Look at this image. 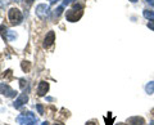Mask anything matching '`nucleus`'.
Returning a JSON list of instances; mask_svg holds the SVG:
<instances>
[{"mask_svg": "<svg viewBox=\"0 0 154 125\" xmlns=\"http://www.w3.org/2000/svg\"><path fill=\"white\" fill-rule=\"evenodd\" d=\"M144 17L146 18V20H154V13L152 11H144Z\"/></svg>", "mask_w": 154, "mask_h": 125, "instance_id": "f8f14e48", "label": "nucleus"}, {"mask_svg": "<svg viewBox=\"0 0 154 125\" xmlns=\"http://www.w3.org/2000/svg\"><path fill=\"white\" fill-rule=\"evenodd\" d=\"M148 27L150 28V30H153V31H154V20H152L150 22H148Z\"/></svg>", "mask_w": 154, "mask_h": 125, "instance_id": "f3484780", "label": "nucleus"}, {"mask_svg": "<svg viewBox=\"0 0 154 125\" xmlns=\"http://www.w3.org/2000/svg\"><path fill=\"white\" fill-rule=\"evenodd\" d=\"M8 18L12 25H19L23 20V14L18 8H11L8 11Z\"/></svg>", "mask_w": 154, "mask_h": 125, "instance_id": "7ed1b4c3", "label": "nucleus"}, {"mask_svg": "<svg viewBox=\"0 0 154 125\" xmlns=\"http://www.w3.org/2000/svg\"><path fill=\"white\" fill-rule=\"evenodd\" d=\"M127 123L130 125H144L145 124V120L143 117H139V116H132V117L127 119Z\"/></svg>", "mask_w": 154, "mask_h": 125, "instance_id": "1a4fd4ad", "label": "nucleus"}, {"mask_svg": "<svg viewBox=\"0 0 154 125\" xmlns=\"http://www.w3.org/2000/svg\"><path fill=\"white\" fill-rule=\"evenodd\" d=\"M48 90H49V83H46V81H40L37 85V95L38 97L45 95L48 93Z\"/></svg>", "mask_w": 154, "mask_h": 125, "instance_id": "0eeeda50", "label": "nucleus"}, {"mask_svg": "<svg viewBox=\"0 0 154 125\" xmlns=\"http://www.w3.org/2000/svg\"><path fill=\"white\" fill-rule=\"evenodd\" d=\"M86 125H98L95 121H89V123H86Z\"/></svg>", "mask_w": 154, "mask_h": 125, "instance_id": "aec40b11", "label": "nucleus"}, {"mask_svg": "<svg viewBox=\"0 0 154 125\" xmlns=\"http://www.w3.org/2000/svg\"><path fill=\"white\" fill-rule=\"evenodd\" d=\"M130 2H132V3H135V2H137V0H130Z\"/></svg>", "mask_w": 154, "mask_h": 125, "instance_id": "b1692460", "label": "nucleus"}, {"mask_svg": "<svg viewBox=\"0 0 154 125\" xmlns=\"http://www.w3.org/2000/svg\"><path fill=\"white\" fill-rule=\"evenodd\" d=\"M146 2H148L149 4H150L152 7H154V0H146Z\"/></svg>", "mask_w": 154, "mask_h": 125, "instance_id": "412c9836", "label": "nucleus"}, {"mask_svg": "<svg viewBox=\"0 0 154 125\" xmlns=\"http://www.w3.org/2000/svg\"><path fill=\"white\" fill-rule=\"evenodd\" d=\"M72 2H75V0H63V5H68V4H71Z\"/></svg>", "mask_w": 154, "mask_h": 125, "instance_id": "6ab92c4d", "label": "nucleus"}, {"mask_svg": "<svg viewBox=\"0 0 154 125\" xmlns=\"http://www.w3.org/2000/svg\"><path fill=\"white\" fill-rule=\"evenodd\" d=\"M50 13V7L48 5V4H38V5L36 7V16L38 18H46L48 16H49Z\"/></svg>", "mask_w": 154, "mask_h": 125, "instance_id": "20e7f679", "label": "nucleus"}, {"mask_svg": "<svg viewBox=\"0 0 154 125\" xmlns=\"http://www.w3.org/2000/svg\"><path fill=\"white\" fill-rule=\"evenodd\" d=\"M41 125H49V124H48V121H44V123H41Z\"/></svg>", "mask_w": 154, "mask_h": 125, "instance_id": "4be33fe9", "label": "nucleus"}, {"mask_svg": "<svg viewBox=\"0 0 154 125\" xmlns=\"http://www.w3.org/2000/svg\"><path fill=\"white\" fill-rule=\"evenodd\" d=\"M32 3H33V0H23V4L28 8V7H31L32 5Z\"/></svg>", "mask_w": 154, "mask_h": 125, "instance_id": "dca6fc26", "label": "nucleus"}, {"mask_svg": "<svg viewBox=\"0 0 154 125\" xmlns=\"http://www.w3.org/2000/svg\"><path fill=\"white\" fill-rule=\"evenodd\" d=\"M63 9H64V5L62 4V5H59L57 9H54V12H53V20H55V18H59V16L62 14V12H63Z\"/></svg>", "mask_w": 154, "mask_h": 125, "instance_id": "9d476101", "label": "nucleus"}, {"mask_svg": "<svg viewBox=\"0 0 154 125\" xmlns=\"http://www.w3.org/2000/svg\"><path fill=\"white\" fill-rule=\"evenodd\" d=\"M27 101H28V95H27V93H22L19 97L14 101V103H13V106L16 108H21L23 104L25 103H27Z\"/></svg>", "mask_w": 154, "mask_h": 125, "instance_id": "6e6552de", "label": "nucleus"}, {"mask_svg": "<svg viewBox=\"0 0 154 125\" xmlns=\"http://www.w3.org/2000/svg\"><path fill=\"white\" fill-rule=\"evenodd\" d=\"M108 116H109V119H108V117H105V123H107V125H112L114 117H110V114H108Z\"/></svg>", "mask_w": 154, "mask_h": 125, "instance_id": "4468645a", "label": "nucleus"}, {"mask_svg": "<svg viewBox=\"0 0 154 125\" xmlns=\"http://www.w3.org/2000/svg\"><path fill=\"white\" fill-rule=\"evenodd\" d=\"M16 120L19 125H37V123H38V119L35 116V114L31 111L18 115Z\"/></svg>", "mask_w": 154, "mask_h": 125, "instance_id": "f257e3e1", "label": "nucleus"}, {"mask_svg": "<svg viewBox=\"0 0 154 125\" xmlns=\"http://www.w3.org/2000/svg\"><path fill=\"white\" fill-rule=\"evenodd\" d=\"M54 41H55V34L54 31H49L46 34V36H45V39H44V44H42V46L45 48H50L53 44H54Z\"/></svg>", "mask_w": 154, "mask_h": 125, "instance_id": "423d86ee", "label": "nucleus"}, {"mask_svg": "<svg viewBox=\"0 0 154 125\" xmlns=\"http://www.w3.org/2000/svg\"><path fill=\"white\" fill-rule=\"evenodd\" d=\"M0 94L5 95V97H9V98H13V97H16L17 92H16L14 89H12L8 84H5V83H0Z\"/></svg>", "mask_w": 154, "mask_h": 125, "instance_id": "39448f33", "label": "nucleus"}, {"mask_svg": "<svg viewBox=\"0 0 154 125\" xmlns=\"http://www.w3.org/2000/svg\"><path fill=\"white\" fill-rule=\"evenodd\" d=\"M118 125H123V124H118Z\"/></svg>", "mask_w": 154, "mask_h": 125, "instance_id": "393cba45", "label": "nucleus"}, {"mask_svg": "<svg viewBox=\"0 0 154 125\" xmlns=\"http://www.w3.org/2000/svg\"><path fill=\"white\" fill-rule=\"evenodd\" d=\"M54 125H64V124H62V123H55Z\"/></svg>", "mask_w": 154, "mask_h": 125, "instance_id": "5701e85b", "label": "nucleus"}, {"mask_svg": "<svg viewBox=\"0 0 154 125\" xmlns=\"http://www.w3.org/2000/svg\"><path fill=\"white\" fill-rule=\"evenodd\" d=\"M84 14V11H82V5H80V4H75L72 9H69L68 12L66 14V18L68 22H77L80 20L81 17H82Z\"/></svg>", "mask_w": 154, "mask_h": 125, "instance_id": "f03ea898", "label": "nucleus"}, {"mask_svg": "<svg viewBox=\"0 0 154 125\" xmlns=\"http://www.w3.org/2000/svg\"><path fill=\"white\" fill-rule=\"evenodd\" d=\"M36 108H37V111L40 115H44V107H42L41 104H36Z\"/></svg>", "mask_w": 154, "mask_h": 125, "instance_id": "2eb2a0df", "label": "nucleus"}, {"mask_svg": "<svg viewBox=\"0 0 154 125\" xmlns=\"http://www.w3.org/2000/svg\"><path fill=\"white\" fill-rule=\"evenodd\" d=\"M22 69H23V71H28L30 70V65H26V63H22Z\"/></svg>", "mask_w": 154, "mask_h": 125, "instance_id": "a211bd4d", "label": "nucleus"}, {"mask_svg": "<svg viewBox=\"0 0 154 125\" xmlns=\"http://www.w3.org/2000/svg\"><path fill=\"white\" fill-rule=\"evenodd\" d=\"M16 37H17L16 31H12V30H9V31H8V39H9V41L16 40Z\"/></svg>", "mask_w": 154, "mask_h": 125, "instance_id": "ddd939ff", "label": "nucleus"}, {"mask_svg": "<svg viewBox=\"0 0 154 125\" xmlns=\"http://www.w3.org/2000/svg\"><path fill=\"white\" fill-rule=\"evenodd\" d=\"M145 90H146L148 94L154 93V81H150V83H149V84L145 86Z\"/></svg>", "mask_w": 154, "mask_h": 125, "instance_id": "9b49d317", "label": "nucleus"}]
</instances>
